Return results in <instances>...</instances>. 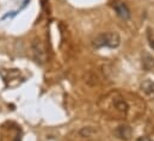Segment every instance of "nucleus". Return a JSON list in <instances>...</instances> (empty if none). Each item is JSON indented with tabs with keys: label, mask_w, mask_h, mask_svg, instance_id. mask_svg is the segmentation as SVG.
I'll use <instances>...</instances> for the list:
<instances>
[{
	"label": "nucleus",
	"mask_w": 154,
	"mask_h": 141,
	"mask_svg": "<svg viewBox=\"0 0 154 141\" xmlns=\"http://www.w3.org/2000/svg\"><path fill=\"white\" fill-rule=\"evenodd\" d=\"M121 44V36L117 33H103L99 34L96 38L92 39V45L94 48L109 47V48H117Z\"/></svg>",
	"instance_id": "nucleus-1"
},
{
	"label": "nucleus",
	"mask_w": 154,
	"mask_h": 141,
	"mask_svg": "<svg viewBox=\"0 0 154 141\" xmlns=\"http://www.w3.org/2000/svg\"><path fill=\"white\" fill-rule=\"evenodd\" d=\"M31 49H32V55H34L35 61L39 65H43L47 61V53H45V48H44L43 43L41 42V39L36 38L32 41Z\"/></svg>",
	"instance_id": "nucleus-2"
},
{
	"label": "nucleus",
	"mask_w": 154,
	"mask_h": 141,
	"mask_svg": "<svg viewBox=\"0 0 154 141\" xmlns=\"http://www.w3.org/2000/svg\"><path fill=\"white\" fill-rule=\"evenodd\" d=\"M115 133L122 140H130V138L133 135V130H131L130 126H128V124H121L119 127H117Z\"/></svg>",
	"instance_id": "nucleus-3"
},
{
	"label": "nucleus",
	"mask_w": 154,
	"mask_h": 141,
	"mask_svg": "<svg viewBox=\"0 0 154 141\" xmlns=\"http://www.w3.org/2000/svg\"><path fill=\"white\" fill-rule=\"evenodd\" d=\"M115 11L117 13V16L119 18H122L123 20H128L130 19V11L128 8V6L123 2H118L115 5Z\"/></svg>",
	"instance_id": "nucleus-4"
},
{
	"label": "nucleus",
	"mask_w": 154,
	"mask_h": 141,
	"mask_svg": "<svg viewBox=\"0 0 154 141\" xmlns=\"http://www.w3.org/2000/svg\"><path fill=\"white\" fill-rule=\"evenodd\" d=\"M142 67L145 70H152L154 68V56L147 52L142 54Z\"/></svg>",
	"instance_id": "nucleus-5"
},
{
	"label": "nucleus",
	"mask_w": 154,
	"mask_h": 141,
	"mask_svg": "<svg viewBox=\"0 0 154 141\" xmlns=\"http://www.w3.org/2000/svg\"><path fill=\"white\" fill-rule=\"evenodd\" d=\"M97 134V129L92 126H87V127H84L79 130V135L81 138H92Z\"/></svg>",
	"instance_id": "nucleus-6"
},
{
	"label": "nucleus",
	"mask_w": 154,
	"mask_h": 141,
	"mask_svg": "<svg viewBox=\"0 0 154 141\" xmlns=\"http://www.w3.org/2000/svg\"><path fill=\"white\" fill-rule=\"evenodd\" d=\"M85 83L90 86H96L99 84V78L94 72H88L85 75Z\"/></svg>",
	"instance_id": "nucleus-7"
},
{
	"label": "nucleus",
	"mask_w": 154,
	"mask_h": 141,
	"mask_svg": "<svg viewBox=\"0 0 154 141\" xmlns=\"http://www.w3.org/2000/svg\"><path fill=\"white\" fill-rule=\"evenodd\" d=\"M142 90L146 95H148L149 97H153L154 98V81L151 80H146L143 81L142 84Z\"/></svg>",
	"instance_id": "nucleus-8"
},
{
	"label": "nucleus",
	"mask_w": 154,
	"mask_h": 141,
	"mask_svg": "<svg viewBox=\"0 0 154 141\" xmlns=\"http://www.w3.org/2000/svg\"><path fill=\"white\" fill-rule=\"evenodd\" d=\"M114 105H115L116 109H117L118 111H121V112H127L128 109H129L127 102H125L124 99H122V98H115V99H114Z\"/></svg>",
	"instance_id": "nucleus-9"
},
{
	"label": "nucleus",
	"mask_w": 154,
	"mask_h": 141,
	"mask_svg": "<svg viewBox=\"0 0 154 141\" xmlns=\"http://www.w3.org/2000/svg\"><path fill=\"white\" fill-rule=\"evenodd\" d=\"M137 141H149V140H148V138H140Z\"/></svg>",
	"instance_id": "nucleus-10"
}]
</instances>
